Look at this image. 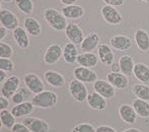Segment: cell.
Here are the masks:
<instances>
[{
	"instance_id": "36",
	"label": "cell",
	"mask_w": 149,
	"mask_h": 132,
	"mask_svg": "<svg viewBox=\"0 0 149 132\" xmlns=\"http://www.w3.org/2000/svg\"><path fill=\"white\" fill-rule=\"evenodd\" d=\"M71 132H95V128L89 123H81L76 125Z\"/></svg>"
},
{
	"instance_id": "20",
	"label": "cell",
	"mask_w": 149,
	"mask_h": 132,
	"mask_svg": "<svg viewBox=\"0 0 149 132\" xmlns=\"http://www.w3.org/2000/svg\"><path fill=\"white\" fill-rule=\"evenodd\" d=\"M134 41L137 48L142 52H147L149 50V35L146 31L138 29L134 33Z\"/></svg>"
},
{
	"instance_id": "10",
	"label": "cell",
	"mask_w": 149,
	"mask_h": 132,
	"mask_svg": "<svg viewBox=\"0 0 149 132\" xmlns=\"http://www.w3.org/2000/svg\"><path fill=\"white\" fill-rule=\"evenodd\" d=\"M63 56V49L58 44H52L47 48L44 54V61L48 65H53L57 63Z\"/></svg>"
},
{
	"instance_id": "29",
	"label": "cell",
	"mask_w": 149,
	"mask_h": 132,
	"mask_svg": "<svg viewBox=\"0 0 149 132\" xmlns=\"http://www.w3.org/2000/svg\"><path fill=\"white\" fill-rule=\"evenodd\" d=\"M134 110L137 113V116L141 118H149V103L148 101L136 99L132 103Z\"/></svg>"
},
{
	"instance_id": "16",
	"label": "cell",
	"mask_w": 149,
	"mask_h": 132,
	"mask_svg": "<svg viewBox=\"0 0 149 132\" xmlns=\"http://www.w3.org/2000/svg\"><path fill=\"white\" fill-rule=\"evenodd\" d=\"M44 77L45 80L49 85L56 89H60V87H64L65 85V77L63 76L62 73L58 72L55 70H47L44 73Z\"/></svg>"
},
{
	"instance_id": "32",
	"label": "cell",
	"mask_w": 149,
	"mask_h": 132,
	"mask_svg": "<svg viewBox=\"0 0 149 132\" xmlns=\"http://www.w3.org/2000/svg\"><path fill=\"white\" fill-rule=\"evenodd\" d=\"M16 7L18 8L19 11H22L24 14H30L33 13V2L31 0H14Z\"/></svg>"
},
{
	"instance_id": "4",
	"label": "cell",
	"mask_w": 149,
	"mask_h": 132,
	"mask_svg": "<svg viewBox=\"0 0 149 132\" xmlns=\"http://www.w3.org/2000/svg\"><path fill=\"white\" fill-rule=\"evenodd\" d=\"M100 14H102L104 20L109 24L116 26L122 22L123 17L120 11L116 7L111 5H104L100 8Z\"/></svg>"
},
{
	"instance_id": "37",
	"label": "cell",
	"mask_w": 149,
	"mask_h": 132,
	"mask_svg": "<svg viewBox=\"0 0 149 132\" xmlns=\"http://www.w3.org/2000/svg\"><path fill=\"white\" fill-rule=\"evenodd\" d=\"M12 132H31L24 123H15L13 127L11 128Z\"/></svg>"
},
{
	"instance_id": "7",
	"label": "cell",
	"mask_w": 149,
	"mask_h": 132,
	"mask_svg": "<svg viewBox=\"0 0 149 132\" xmlns=\"http://www.w3.org/2000/svg\"><path fill=\"white\" fill-rule=\"evenodd\" d=\"M74 78L83 83H94L97 80V74L90 68L79 66L73 70Z\"/></svg>"
},
{
	"instance_id": "41",
	"label": "cell",
	"mask_w": 149,
	"mask_h": 132,
	"mask_svg": "<svg viewBox=\"0 0 149 132\" xmlns=\"http://www.w3.org/2000/svg\"><path fill=\"white\" fill-rule=\"evenodd\" d=\"M0 33H1V35H0V39H1V41L4 39L5 37H7L8 35V30L7 29H5L4 27L1 26V28H0Z\"/></svg>"
},
{
	"instance_id": "21",
	"label": "cell",
	"mask_w": 149,
	"mask_h": 132,
	"mask_svg": "<svg viewBox=\"0 0 149 132\" xmlns=\"http://www.w3.org/2000/svg\"><path fill=\"white\" fill-rule=\"evenodd\" d=\"M12 36H13L14 41H15V43L17 44V46L19 48L26 49L30 46L31 41L30 38H29V34L24 29L18 27L14 31H12Z\"/></svg>"
},
{
	"instance_id": "23",
	"label": "cell",
	"mask_w": 149,
	"mask_h": 132,
	"mask_svg": "<svg viewBox=\"0 0 149 132\" xmlns=\"http://www.w3.org/2000/svg\"><path fill=\"white\" fill-rule=\"evenodd\" d=\"M78 49H77L76 45L71 42H68L64 45L63 48V59L67 62V63L73 64L77 62V58H78Z\"/></svg>"
},
{
	"instance_id": "14",
	"label": "cell",
	"mask_w": 149,
	"mask_h": 132,
	"mask_svg": "<svg viewBox=\"0 0 149 132\" xmlns=\"http://www.w3.org/2000/svg\"><path fill=\"white\" fill-rule=\"evenodd\" d=\"M110 45L117 51H128L132 47V40L124 35H117L110 39Z\"/></svg>"
},
{
	"instance_id": "22",
	"label": "cell",
	"mask_w": 149,
	"mask_h": 132,
	"mask_svg": "<svg viewBox=\"0 0 149 132\" xmlns=\"http://www.w3.org/2000/svg\"><path fill=\"white\" fill-rule=\"evenodd\" d=\"M98 60H100L98 59V56H96L92 52H83V53L78 55L77 63L79 64V66L86 67V68H92V67L97 65Z\"/></svg>"
},
{
	"instance_id": "9",
	"label": "cell",
	"mask_w": 149,
	"mask_h": 132,
	"mask_svg": "<svg viewBox=\"0 0 149 132\" xmlns=\"http://www.w3.org/2000/svg\"><path fill=\"white\" fill-rule=\"evenodd\" d=\"M65 36L66 38L75 45H80L84 40V33L81 30V28L76 24H68L67 28L65 29Z\"/></svg>"
},
{
	"instance_id": "26",
	"label": "cell",
	"mask_w": 149,
	"mask_h": 132,
	"mask_svg": "<svg viewBox=\"0 0 149 132\" xmlns=\"http://www.w3.org/2000/svg\"><path fill=\"white\" fill-rule=\"evenodd\" d=\"M24 30L28 32L29 35L33 37H40L42 33V27L40 22L33 17H26L24 20Z\"/></svg>"
},
{
	"instance_id": "11",
	"label": "cell",
	"mask_w": 149,
	"mask_h": 132,
	"mask_svg": "<svg viewBox=\"0 0 149 132\" xmlns=\"http://www.w3.org/2000/svg\"><path fill=\"white\" fill-rule=\"evenodd\" d=\"M93 89L96 93L100 94V96H102L107 100L113 99L116 95L115 87L108 80H104V79H97L93 83Z\"/></svg>"
},
{
	"instance_id": "12",
	"label": "cell",
	"mask_w": 149,
	"mask_h": 132,
	"mask_svg": "<svg viewBox=\"0 0 149 132\" xmlns=\"http://www.w3.org/2000/svg\"><path fill=\"white\" fill-rule=\"evenodd\" d=\"M31 132H49V124L46 120L33 117H26L22 121Z\"/></svg>"
},
{
	"instance_id": "44",
	"label": "cell",
	"mask_w": 149,
	"mask_h": 132,
	"mask_svg": "<svg viewBox=\"0 0 149 132\" xmlns=\"http://www.w3.org/2000/svg\"><path fill=\"white\" fill-rule=\"evenodd\" d=\"M6 73H7V72H6V71H4V70L0 71V81H1V83H3L4 81L7 79V78H6V75H7Z\"/></svg>"
},
{
	"instance_id": "5",
	"label": "cell",
	"mask_w": 149,
	"mask_h": 132,
	"mask_svg": "<svg viewBox=\"0 0 149 132\" xmlns=\"http://www.w3.org/2000/svg\"><path fill=\"white\" fill-rule=\"evenodd\" d=\"M20 87V79L16 75L9 76L1 85V96L11 99L19 89Z\"/></svg>"
},
{
	"instance_id": "8",
	"label": "cell",
	"mask_w": 149,
	"mask_h": 132,
	"mask_svg": "<svg viewBox=\"0 0 149 132\" xmlns=\"http://www.w3.org/2000/svg\"><path fill=\"white\" fill-rule=\"evenodd\" d=\"M0 22H1V26L7 29L8 31H14L16 28H18V24H19L17 16L6 8H1L0 10Z\"/></svg>"
},
{
	"instance_id": "3",
	"label": "cell",
	"mask_w": 149,
	"mask_h": 132,
	"mask_svg": "<svg viewBox=\"0 0 149 132\" xmlns=\"http://www.w3.org/2000/svg\"><path fill=\"white\" fill-rule=\"evenodd\" d=\"M69 93L71 97L78 103L85 102L88 96V91L84 83L75 78L69 82Z\"/></svg>"
},
{
	"instance_id": "13",
	"label": "cell",
	"mask_w": 149,
	"mask_h": 132,
	"mask_svg": "<svg viewBox=\"0 0 149 132\" xmlns=\"http://www.w3.org/2000/svg\"><path fill=\"white\" fill-rule=\"evenodd\" d=\"M107 80L118 89H125L129 85L128 76L122 72H110L107 74Z\"/></svg>"
},
{
	"instance_id": "34",
	"label": "cell",
	"mask_w": 149,
	"mask_h": 132,
	"mask_svg": "<svg viewBox=\"0 0 149 132\" xmlns=\"http://www.w3.org/2000/svg\"><path fill=\"white\" fill-rule=\"evenodd\" d=\"M0 69L6 72H12L15 69V66L10 58H0Z\"/></svg>"
},
{
	"instance_id": "25",
	"label": "cell",
	"mask_w": 149,
	"mask_h": 132,
	"mask_svg": "<svg viewBox=\"0 0 149 132\" xmlns=\"http://www.w3.org/2000/svg\"><path fill=\"white\" fill-rule=\"evenodd\" d=\"M33 108H35V106L33 105V103L24 102V103H22V104L15 105V106L11 109L10 112L13 114V116L15 117V118H22V117H24V116L31 114L33 111Z\"/></svg>"
},
{
	"instance_id": "6",
	"label": "cell",
	"mask_w": 149,
	"mask_h": 132,
	"mask_svg": "<svg viewBox=\"0 0 149 132\" xmlns=\"http://www.w3.org/2000/svg\"><path fill=\"white\" fill-rule=\"evenodd\" d=\"M24 85H26V89L31 91V93L35 94H40L42 91H45V83L43 82L40 76H38L36 73L30 72L28 74H26L24 76Z\"/></svg>"
},
{
	"instance_id": "27",
	"label": "cell",
	"mask_w": 149,
	"mask_h": 132,
	"mask_svg": "<svg viewBox=\"0 0 149 132\" xmlns=\"http://www.w3.org/2000/svg\"><path fill=\"white\" fill-rule=\"evenodd\" d=\"M133 75L142 83L149 82V67L144 63H136L134 66Z\"/></svg>"
},
{
	"instance_id": "40",
	"label": "cell",
	"mask_w": 149,
	"mask_h": 132,
	"mask_svg": "<svg viewBox=\"0 0 149 132\" xmlns=\"http://www.w3.org/2000/svg\"><path fill=\"white\" fill-rule=\"evenodd\" d=\"M9 107V101L7 98L1 96L0 97V109L1 110H7V108Z\"/></svg>"
},
{
	"instance_id": "24",
	"label": "cell",
	"mask_w": 149,
	"mask_h": 132,
	"mask_svg": "<svg viewBox=\"0 0 149 132\" xmlns=\"http://www.w3.org/2000/svg\"><path fill=\"white\" fill-rule=\"evenodd\" d=\"M61 12H62L63 15L66 18H68V20H78V18L82 17L85 13L82 6L76 5V4L64 6Z\"/></svg>"
},
{
	"instance_id": "2",
	"label": "cell",
	"mask_w": 149,
	"mask_h": 132,
	"mask_svg": "<svg viewBox=\"0 0 149 132\" xmlns=\"http://www.w3.org/2000/svg\"><path fill=\"white\" fill-rule=\"evenodd\" d=\"M31 103L35 107L41 109H50L53 108L58 103V96L55 91H44L40 94H37L33 97Z\"/></svg>"
},
{
	"instance_id": "43",
	"label": "cell",
	"mask_w": 149,
	"mask_h": 132,
	"mask_svg": "<svg viewBox=\"0 0 149 132\" xmlns=\"http://www.w3.org/2000/svg\"><path fill=\"white\" fill-rule=\"evenodd\" d=\"M62 4H64L65 6H68V5H73V4H75V2L77 1V0H59Z\"/></svg>"
},
{
	"instance_id": "33",
	"label": "cell",
	"mask_w": 149,
	"mask_h": 132,
	"mask_svg": "<svg viewBox=\"0 0 149 132\" xmlns=\"http://www.w3.org/2000/svg\"><path fill=\"white\" fill-rule=\"evenodd\" d=\"M13 56V48L7 43H0V58H11Z\"/></svg>"
},
{
	"instance_id": "1",
	"label": "cell",
	"mask_w": 149,
	"mask_h": 132,
	"mask_svg": "<svg viewBox=\"0 0 149 132\" xmlns=\"http://www.w3.org/2000/svg\"><path fill=\"white\" fill-rule=\"evenodd\" d=\"M44 20L45 22L51 27L53 30L57 32L65 31L67 28V18L63 15L62 12L55 8H47L44 11Z\"/></svg>"
},
{
	"instance_id": "45",
	"label": "cell",
	"mask_w": 149,
	"mask_h": 132,
	"mask_svg": "<svg viewBox=\"0 0 149 132\" xmlns=\"http://www.w3.org/2000/svg\"><path fill=\"white\" fill-rule=\"evenodd\" d=\"M123 132H141L139 130V129L137 128H129V129H126V130H124Z\"/></svg>"
},
{
	"instance_id": "38",
	"label": "cell",
	"mask_w": 149,
	"mask_h": 132,
	"mask_svg": "<svg viewBox=\"0 0 149 132\" xmlns=\"http://www.w3.org/2000/svg\"><path fill=\"white\" fill-rule=\"evenodd\" d=\"M106 5H111L114 7H118V6H122L125 3V0H102Z\"/></svg>"
},
{
	"instance_id": "15",
	"label": "cell",
	"mask_w": 149,
	"mask_h": 132,
	"mask_svg": "<svg viewBox=\"0 0 149 132\" xmlns=\"http://www.w3.org/2000/svg\"><path fill=\"white\" fill-rule=\"evenodd\" d=\"M119 116L121 120L126 124H134L137 119V113L134 110L133 106L128 104H123L119 108Z\"/></svg>"
},
{
	"instance_id": "19",
	"label": "cell",
	"mask_w": 149,
	"mask_h": 132,
	"mask_svg": "<svg viewBox=\"0 0 149 132\" xmlns=\"http://www.w3.org/2000/svg\"><path fill=\"white\" fill-rule=\"evenodd\" d=\"M98 44H100V36L95 32H91L84 38L82 43L80 44V49L82 52H92L96 48H98L100 46Z\"/></svg>"
},
{
	"instance_id": "42",
	"label": "cell",
	"mask_w": 149,
	"mask_h": 132,
	"mask_svg": "<svg viewBox=\"0 0 149 132\" xmlns=\"http://www.w3.org/2000/svg\"><path fill=\"white\" fill-rule=\"evenodd\" d=\"M111 72H121L119 63H113L111 65Z\"/></svg>"
},
{
	"instance_id": "31",
	"label": "cell",
	"mask_w": 149,
	"mask_h": 132,
	"mask_svg": "<svg viewBox=\"0 0 149 132\" xmlns=\"http://www.w3.org/2000/svg\"><path fill=\"white\" fill-rule=\"evenodd\" d=\"M0 120L3 127L8 129H11L15 125V117L13 116L11 112L7 110H1L0 112Z\"/></svg>"
},
{
	"instance_id": "39",
	"label": "cell",
	"mask_w": 149,
	"mask_h": 132,
	"mask_svg": "<svg viewBox=\"0 0 149 132\" xmlns=\"http://www.w3.org/2000/svg\"><path fill=\"white\" fill-rule=\"evenodd\" d=\"M95 132H117L115 128L111 126H107V125H100V126L96 127Z\"/></svg>"
},
{
	"instance_id": "46",
	"label": "cell",
	"mask_w": 149,
	"mask_h": 132,
	"mask_svg": "<svg viewBox=\"0 0 149 132\" xmlns=\"http://www.w3.org/2000/svg\"><path fill=\"white\" fill-rule=\"evenodd\" d=\"M2 2H5V3H9V2H11L12 0H1Z\"/></svg>"
},
{
	"instance_id": "17",
	"label": "cell",
	"mask_w": 149,
	"mask_h": 132,
	"mask_svg": "<svg viewBox=\"0 0 149 132\" xmlns=\"http://www.w3.org/2000/svg\"><path fill=\"white\" fill-rule=\"evenodd\" d=\"M97 56L100 61L107 66H111L114 63L115 55L112 48L107 44H102L97 48Z\"/></svg>"
},
{
	"instance_id": "47",
	"label": "cell",
	"mask_w": 149,
	"mask_h": 132,
	"mask_svg": "<svg viewBox=\"0 0 149 132\" xmlns=\"http://www.w3.org/2000/svg\"><path fill=\"white\" fill-rule=\"evenodd\" d=\"M140 1H142V2H146V3H148L149 0H140Z\"/></svg>"
},
{
	"instance_id": "30",
	"label": "cell",
	"mask_w": 149,
	"mask_h": 132,
	"mask_svg": "<svg viewBox=\"0 0 149 132\" xmlns=\"http://www.w3.org/2000/svg\"><path fill=\"white\" fill-rule=\"evenodd\" d=\"M132 93L137 99L149 101V87L145 83H137L132 87Z\"/></svg>"
},
{
	"instance_id": "18",
	"label": "cell",
	"mask_w": 149,
	"mask_h": 132,
	"mask_svg": "<svg viewBox=\"0 0 149 132\" xmlns=\"http://www.w3.org/2000/svg\"><path fill=\"white\" fill-rule=\"evenodd\" d=\"M86 102L92 110L102 111L107 108V99H104L102 96H100L96 91H91L88 94Z\"/></svg>"
},
{
	"instance_id": "28",
	"label": "cell",
	"mask_w": 149,
	"mask_h": 132,
	"mask_svg": "<svg viewBox=\"0 0 149 132\" xmlns=\"http://www.w3.org/2000/svg\"><path fill=\"white\" fill-rule=\"evenodd\" d=\"M119 64H120V69H121V72L123 74L127 75H132L134 71V66H135V63H134L133 58L130 55H123L119 60Z\"/></svg>"
},
{
	"instance_id": "35",
	"label": "cell",
	"mask_w": 149,
	"mask_h": 132,
	"mask_svg": "<svg viewBox=\"0 0 149 132\" xmlns=\"http://www.w3.org/2000/svg\"><path fill=\"white\" fill-rule=\"evenodd\" d=\"M28 91H26V89H18L17 93L14 94V96L11 98L13 104L18 105V104H22V103L26 102L24 100H26V98L28 97Z\"/></svg>"
}]
</instances>
